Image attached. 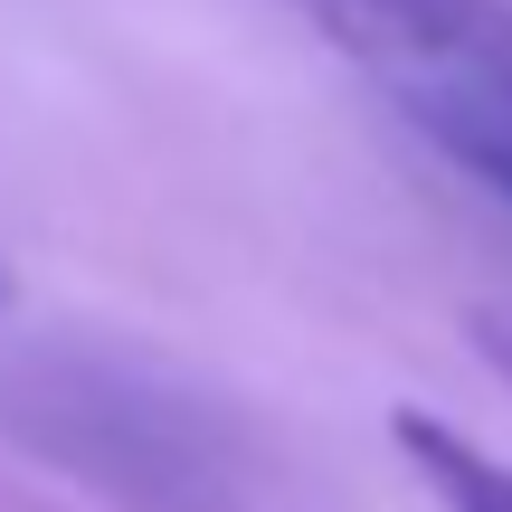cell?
<instances>
[{
	"mask_svg": "<svg viewBox=\"0 0 512 512\" xmlns=\"http://www.w3.org/2000/svg\"><path fill=\"white\" fill-rule=\"evenodd\" d=\"M0 427L114 503L238 512V484H228L238 446L171 380H133L86 351H19V361H0Z\"/></svg>",
	"mask_w": 512,
	"mask_h": 512,
	"instance_id": "6da1fadb",
	"label": "cell"
},
{
	"mask_svg": "<svg viewBox=\"0 0 512 512\" xmlns=\"http://www.w3.org/2000/svg\"><path fill=\"white\" fill-rule=\"evenodd\" d=\"M285 10L408 86L512 67V0H285Z\"/></svg>",
	"mask_w": 512,
	"mask_h": 512,
	"instance_id": "7a4b0ae2",
	"label": "cell"
},
{
	"mask_svg": "<svg viewBox=\"0 0 512 512\" xmlns=\"http://www.w3.org/2000/svg\"><path fill=\"white\" fill-rule=\"evenodd\" d=\"M389 446H399V465L427 484V503L437 512H512V465L484 456L465 427H446L437 408H399L389 418Z\"/></svg>",
	"mask_w": 512,
	"mask_h": 512,
	"instance_id": "3957f363",
	"label": "cell"
},
{
	"mask_svg": "<svg viewBox=\"0 0 512 512\" xmlns=\"http://www.w3.org/2000/svg\"><path fill=\"white\" fill-rule=\"evenodd\" d=\"M475 351H484V361H494L503 380H512V313H475Z\"/></svg>",
	"mask_w": 512,
	"mask_h": 512,
	"instance_id": "277c9868",
	"label": "cell"
},
{
	"mask_svg": "<svg viewBox=\"0 0 512 512\" xmlns=\"http://www.w3.org/2000/svg\"><path fill=\"white\" fill-rule=\"evenodd\" d=\"M0 304H10V266H0Z\"/></svg>",
	"mask_w": 512,
	"mask_h": 512,
	"instance_id": "5b68a950",
	"label": "cell"
}]
</instances>
